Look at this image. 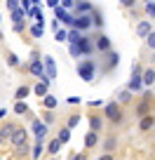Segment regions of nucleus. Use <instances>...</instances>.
Listing matches in <instances>:
<instances>
[{
	"label": "nucleus",
	"mask_w": 155,
	"mask_h": 160,
	"mask_svg": "<svg viewBox=\"0 0 155 160\" xmlns=\"http://www.w3.org/2000/svg\"><path fill=\"white\" fill-rule=\"evenodd\" d=\"M78 73H80V78L92 80V75H94V61H85V64H80V66H78Z\"/></svg>",
	"instance_id": "1"
},
{
	"label": "nucleus",
	"mask_w": 155,
	"mask_h": 160,
	"mask_svg": "<svg viewBox=\"0 0 155 160\" xmlns=\"http://www.w3.org/2000/svg\"><path fill=\"white\" fill-rule=\"evenodd\" d=\"M33 134H35V139H38V144H40V141L45 139V134H47V125L40 122V120H35L33 122Z\"/></svg>",
	"instance_id": "2"
},
{
	"label": "nucleus",
	"mask_w": 155,
	"mask_h": 160,
	"mask_svg": "<svg viewBox=\"0 0 155 160\" xmlns=\"http://www.w3.org/2000/svg\"><path fill=\"white\" fill-rule=\"evenodd\" d=\"M45 73H47V80L56 78V66H54V59H52V57H45Z\"/></svg>",
	"instance_id": "3"
},
{
	"label": "nucleus",
	"mask_w": 155,
	"mask_h": 160,
	"mask_svg": "<svg viewBox=\"0 0 155 160\" xmlns=\"http://www.w3.org/2000/svg\"><path fill=\"white\" fill-rule=\"evenodd\" d=\"M31 73L33 75H40V78H45L47 80V73H45V64H40V61L35 59V61H31ZM50 82V80H47Z\"/></svg>",
	"instance_id": "4"
},
{
	"label": "nucleus",
	"mask_w": 155,
	"mask_h": 160,
	"mask_svg": "<svg viewBox=\"0 0 155 160\" xmlns=\"http://www.w3.org/2000/svg\"><path fill=\"white\" fill-rule=\"evenodd\" d=\"M24 141H26V132L24 130H17L14 134H12V144H14L17 148H24Z\"/></svg>",
	"instance_id": "5"
},
{
	"label": "nucleus",
	"mask_w": 155,
	"mask_h": 160,
	"mask_svg": "<svg viewBox=\"0 0 155 160\" xmlns=\"http://www.w3.org/2000/svg\"><path fill=\"white\" fill-rule=\"evenodd\" d=\"M106 113H108L110 120H120V108H118L115 104H108V106H106Z\"/></svg>",
	"instance_id": "6"
},
{
	"label": "nucleus",
	"mask_w": 155,
	"mask_h": 160,
	"mask_svg": "<svg viewBox=\"0 0 155 160\" xmlns=\"http://www.w3.org/2000/svg\"><path fill=\"white\" fill-rule=\"evenodd\" d=\"M92 24V19L87 14H80V17H75V26H78V28H87V26Z\"/></svg>",
	"instance_id": "7"
},
{
	"label": "nucleus",
	"mask_w": 155,
	"mask_h": 160,
	"mask_svg": "<svg viewBox=\"0 0 155 160\" xmlns=\"http://www.w3.org/2000/svg\"><path fill=\"white\" fill-rule=\"evenodd\" d=\"M14 125H5V127H2V130H0V141H2V139H12V134H14Z\"/></svg>",
	"instance_id": "8"
},
{
	"label": "nucleus",
	"mask_w": 155,
	"mask_h": 160,
	"mask_svg": "<svg viewBox=\"0 0 155 160\" xmlns=\"http://www.w3.org/2000/svg\"><path fill=\"white\" fill-rule=\"evenodd\" d=\"M35 94L38 97H47V80H42V82L35 85Z\"/></svg>",
	"instance_id": "9"
},
{
	"label": "nucleus",
	"mask_w": 155,
	"mask_h": 160,
	"mask_svg": "<svg viewBox=\"0 0 155 160\" xmlns=\"http://www.w3.org/2000/svg\"><path fill=\"white\" fill-rule=\"evenodd\" d=\"M78 47H80V52H82V54H87V52H92V42H90V40H87V38H82L80 42H78Z\"/></svg>",
	"instance_id": "10"
},
{
	"label": "nucleus",
	"mask_w": 155,
	"mask_h": 160,
	"mask_svg": "<svg viewBox=\"0 0 155 160\" xmlns=\"http://www.w3.org/2000/svg\"><path fill=\"white\" fill-rule=\"evenodd\" d=\"M143 82H146V85H153V82H155V71L153 68L143 73Z\"/></svg>",
	"instance_id": "11"
},
{
	"label": "nucleus",
	"mask_w": 155,
	"mask_h": 160,
	"mask_svg": "<svg viewBox=\"0 0 155 160\" xmlns=\"http://www.w3.org/2000/svg\"><path fill=\"white\" fill-rule=\"evenodd\" d=\"M139 35H146V38H148V35H150V24H148V21H143V24H139Z\"/></svg>",
	"instance_id": "12"
},
{
	"label": "nucleus",
	"mask_w": 155,
	"mask_h": 160,
	"mask_svg": "<svg viewBox=\"0 0 155 160\" xmlns=\"http://www.w3.org/2000/svg\"><path fill=\"white\" fill-rule=\"evenodd\" d=\"M127 90H129V92H132V90H134V92L141 90V80H139V75H134V78H132V82H129V87H127Z\"/></svg>",
	"instance_id": "13"
},
{
	"label": "nucleus",
	"mask_w": 155,
	"mask_h": 160,
	"mask_svg": "<svg viewBox=\"0 0 155 160\" xmlns=\"http://www.w3.org/2000/svg\"><path fill=\"white\" fill-rule=\"evenodd\" d=\"M68 40L73 42V45H78V42L82 40V35H78V31H70V33H68Z\"/></svg>",
	"instance_id": "14"
},
{
	"label": "nucleus",
	"mask_w": 155,
	"mask_h": 160,
	"mask_svg": "<svg viewBox=\"0 0 155 160\" xmlns=\"http://www.w3.org/2000/svg\"><path fill=\"white\" fill-rule=\"evenodd\" d=\"M96 45H99V50H108V47H110V42H108V38H106V35H101Z\"/></svg>",
	"instance_id": "15"
},
{
	"label": "nucleus",
	"mask_w": 155,
	"mask_h": 160,
	"mask_svg": "<svg viewBox=\"0 0 155 160\" xmlns=\"http://www.w3.org/2000/svg\"><path fill=\"white\" fill-rule=\"evenodd\" d=\"M78 12L87 14V12H92V5H90V2H78Z\"/></svg>",
	"instance_id": "16"
},
{
	"label": "nucleus",
	"mask_w": 155,
	"mask_h": 160,
	"mask_svg": "<svg viewBox=\"0 0 155 160\" xmlns=\"http://www.w3.org/2000/svg\"><path fill=\"white\" fill-rule=\"evenodd\" d=\"M68 139H70V130L66 127V130H61V134H59V141H61V144H66Z\"/></svg>",
	"instance_id": "17"
},
{
	"label": "nucleus",
	"mask_w": 155,
	"mask_h": 160,
	"mask_svg": "<svg viewBox=\"0 0 155 160\" xmlns=\"http://www.w3.org/2000/svg\"><path fill=\"white\" fill-rule=\"evenodd\" d=\"M42 31H45V28H42V24H35L33 28H31V33H33L35 38H40V35H42Z\"/></svg>",
	"instance_id": "18"
},
{
	"label": "nucleus",
	"mask_w": 155,
	"mask_h": 160,
	"mask_svg": "<svg viewBox=\"0 0 155 160\" xmlns=\"http://www.w3.org/2000/svg\"><path fill=\"white\" fill-rule=\"evenodd\" d=\"M59 148H61V141H59V139H54V141L50 144V153H59Z\"/></svg>",
	"instance_id": "19"
},
{
	"label": "nucleus",
	"mask_w": 155,
	"mask_h": 160,
	"mask_svg": "<svg viewBox=\"0 0 155 160\" xmlns=\"http://www.w3.org/2000/svg\"><path fill=\"white\" fill-rule=\"evenodd\" d=\"M148 127H153V118H143L141 120V130H148Z\"/></svg>",
	"instance_id": "20"
},
{
	"label": "nucleus",
	"mask_w": 155,
	"mask_h": 160,
	"mask_svg": "<svg viewBox=\"0 0 155 160\" xmlns=\"http://www.w3.org/2000/svg\"><path fill=\"white\" fill-rule=\"evenodd\" d=\"M118 97H120V101H129V99H132L129 90H122V92H120V94H118Z\"/></svg>",
	"instance_id": "21"
},
{
	"label": "nucleus",
	"mask_w": 155,
	"mask_h": 160,
	"mask_svg": "<svg viewBox=\"0 0 155 160\" xmlns=\"http://www.w3.org/2000/svg\"><path fill=\"white\" fill-rule=\"evenodd\" d=\"M96 144V134H87V139H85V146H94Z\"/></svg>",
	"instance_id": "22"
},
{
	"label": "nucleus",
	"mask_w": 155,
	"mask_h": 160,
	"mask_svg": "<svg viewBox=\"0 0 155 160\" xmlns=\"http://www.w3.org/2000/svg\"><path fill=\"white\" fill-rule=\"evenodd\" d=\"M45 106H47V108H54V106H56V99H54V97H47V99H45Z\"/></svg>",
	"instance_id": "23"
},
{
	"label": "nucleus",
	"mask_w": 155,
	"mask_h": 160,
	"mask_svg": "<svg viewBox=\"0 0 155 160\" xmlns=\"http://www.w3.org/2000/svg\"><path fill=\"white\" fill-rule=\"evenodd\" d=\"M40 155H42V144H38L33 148V158H40Z\"/></svg>",
	"instance_id": "24"
},
{
	"label": "nucleus",
	"mask_w": 155,
	"mask_h": 160,
	"mask_svg": "<svg viewBox=\"0 0 155 160\" xmlns=\"http://www.w3.org/2000/svg\"><path fill=\"white\" fill-rule=\"evenodd\" d=\"M14 111H17V113H26V104H24V101H19V104L14 106Z\"/></svg>",
	"instance_id": "25"
},
{
	"label": "nucleus",
	"mask_w": 155,
	"mask_h": 160,
	"mask_svg": "<svg viewBox=\"0 0 155 160\" xmlns=\"http://www.w3.org/2000/svg\"><path fill=\"white\" fill-rule=\"evenodd\" d=\"M70 54H73V57H80L82 52H80V47H78V45H70Z\"/></svg>",
	"instance_id": "26"
},
{
	"label": "nucleus",
	"mask_w": 155,
	"mask_h": 160,
	"mask_svg": "<svg viewBox=\"0 0 155 160\" xmlns=\"http://www.w3.org/2000/svg\"><path fill=\"white\" fill-rule=\"evenodd\" d=\"M26 94H28V87H19V90H17V97H19V99L26 97Z\"/></svg>",
	"instance_id": "27"
},
{
	"label": "nucleus",
	"mask_w": 155,
	"mask_h": 160,
	"mask_svg": "<svg viewBox=\"0 0 155 160\" xmlns=\"http://www.w3.org/2000/svg\"><path fill=\"white\" fill-rule=\"evenodd\" d=\"M78 122H80V118H78V115H73V118L68 120V127H75V125H78Z\"/></svg>",
	"instance_id": "28"
},
{
	"label": "nucleus",
	"mask_w": 155,
	"mask_h": 160,
	"mask_svg": "<svg viewBox=\"0 0 155 160\" xmlns=\"http://www.w3.org/2000/svg\"><path fill=\"white\" fill-rule=\"evenodd\" d=\"M92 127H94V130H99V127H101V120H99V118H92Z\"/></svg>",
	"instance_id": "29"
},
{
	"label": "nucleus",
	"mask_w": 155,
	"mask_h": 160,
	"mask_svg": "<svg viewBox=\"0 0 155 160\" xmlns=\"http://www.w3.org/2000/svg\"><path fill=\"white\" fill-rule=\"evenodd\" d=\"M68 38V33H64V31H56V40H66Z\"/></svg>",
	"instance_id": "30"
},
{
	"label": "nucleus",
	"mask_w": 155,
	"mask_h": 160,
	"mask_svg": "<svg viewBox=\"0 0 155 160\" xmlns=\"http://www.w3.org/2000/svg\"><path fill=\"white\" fill-rule=\"evenodd\" d=\"M148 45L155 50V33H150V35H148Z\"/></svg>",
	"instance_id": "31"
},
{
	"label": "nucleus",
	"mask_w": 155,
	"mask_h": 160,
	"mask_svg": "<svg viewBox=\"0 0 155 160\" xmlns=\"http://www.w3.org/2000/svg\"><path fill=\"white\" fill-rule=\"evenodd\" d=\"M146 12H148V14H155V5H146Z\"/></svg>",
	"instance_id": "32"
},
{
	"label": "nucleus",
	"mask_w": 155,
	"mask_h": 160,
	"mask_svg": "<svg viewBox=\"0 0 155 160\" xmlns=\"http://www.w3.org/2000/svg\"><path fill=\"white\" fill-rule=\"evenodd\" d=\"M99 160H113V155H104V158H99Z\"/></svg>",
	"instance_id": "33"
},
{
	"label": "nucleus",
	"mask_w": 155,
	"mask_h": 160,
	"mask_svg": "<svg viewBox=\"0 0 155 160\" xmlns=\"http://www.w3.org/2000/svg\"><path fill=\"white\" fill-rule=\"evenodd\" d=\"M73 160H85V155H75V158Z\"/></svg>",
	"instance_id": "34"
},
{
	"label": "nucleus",
	"mask_w": 155,
	"mask_h": 160,
	"mask_svg": "<svg viewBox=\"0 0 155 160\" xmlns=\"http://www.w3.org/2000/svg\"><path fill=\"white\" fill-rule=\"evenodd\" d=\"M153 61H155V54H153Z\"/></svg>",
	"instance_id": "35"
},
{
	"label": "nucleus",
	"mask_w": 155,
	"mask_h": 160,
	"mask_svg": "<svg viewBox=\"0 0 155 160\" xmlns=\"http://www.w3.org/2000/svg\"><path fill=\"white\" fill-rule=\"evenodd\" d=\"M0 19H2V17H0Z\"/></svg>",
	"instance_id": "36"
}]
</instances>
